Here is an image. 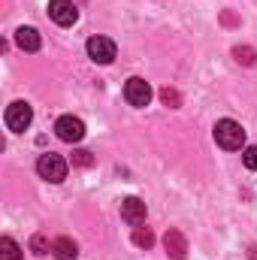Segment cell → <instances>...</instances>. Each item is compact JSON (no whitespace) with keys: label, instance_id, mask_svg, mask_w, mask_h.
Listing matches in <instances>:
<instances>
[{"label":"cell","instance_id":"obj_1","mask_svg":"<svg viewBox=\"0 0 257 260\" xmlns=\"http://www.w3.org/2000/svg\"><path fill=\"white\" fill-rule=\"evenodd\" d=\"M215 142L221 148H227V151H236V148L245 145V130H242L239 121H233V118H221L215 124Z\"/></svg>","mask_w":257,"mask_h":260},{"label":"cell","instance_id":"obj_2","mask_svg":"<svg viewBox=\"0 0 257 260\" xmlns=\"http://www.w3.org/2000/svg\"><path fill=\"white\" fill-rule=\"evenodd\" d=\"M37 173H40L46 182L58 185V182H64L67 179V160L61 157V154L46 151V154H40V160H37Z\"/></svg>","mask_w":257,"mask_h":260},{"label":"cell","instance_id":"obj_3","mask_svg":"<svg viewBox=\"0 0 257 260\" xmlns=\"http://www.w3.org/2000/svg\"><path fill=\"white\" fill-rule=\"evenodd\" d=\"M3 121H6V127L12 130V133H21V130L30 127V121H34V109H30L24 100H15V103L6 106Z\"/></svg>","mask_w":257,"mask_h":260},{"label":"cell","instance_id":"obj_4","mask_svg":"<svg viewBox=\"0 0 257 260\" xmlns=\"http://www.w3.org/2000/svg\"><path fill=\"white\" fill-rule=\"evenodd\" d=\"M115 55H118V49H115V43L109 37H91L88 40V58L94 64H112Z\"/></svg>","mask_w":257,"mask_h":260},{"label":"cell","instance_id":"obj_5","mask_svg":"<svg viewBox=\"0 0 257 260\" xmlns=\"http://www.w3.org/2000/svg\"><path fill=\"white\" fill-rule=\"evenodd\" d=\"M124 100H127L130 106H148L151 103V85L145 82V79H139V76H133L124 82Z\"/></svg>","mask_w":257,"mask_h":260},{"label":"cell","instance_id":"obj_6","mask_svg":"<svg viewBox=\"0 0 257 260\" xmlns=\"http://www.w3.org/2000/svg\"><path fill=\"white\" fill-rule=\"evenodd\" d=\"M49 18L61 27H70L79 21V9L73 0H49Z\"/></svg>","mask_w":257,"mask_h":260},{"label":"cell","instance_id":"obj_7","mask_svg":"<svg viewBox=\"0 0 257 260\" xmlns=\"http://www.w3.org/2000/svg\"><path fill=\"white\" fill-rule=\"evenodd\" d=\"M55 133H58V139H64V142H79V139L85 136V124H82V118H76V115H61V118L55 121Z\"/></svg>","mask_w":257,"mask_h":260},{"label":"cell","instance_id":"obj_8","mask_svg":"<svg viewBox=\"0 0 257 260\" xmlns=\"http://www.w3.org/2000/svg\"><path fill=\"white\" fill-rule=\"evenodd\" d=\"M121 218L127 221L130 227L145 224V203H142L139 197H127V200H121Z\"/></svg>","mask_w":257,"mask_h":260},{"label":"cell","instance_id":"obj_9","mask_svg":"<svg viewBox=\"0 0 257 260\" xmlns=\"http://www.w3.org/2000/svg\"><path fill=\"white\" fill-rule=\"evenodd\" d=\"M164 245H167V251H170V257H173V260H185V254H188V242H185L182 230H176V227H170V230H167Z\"/></svg>","mask_w":257,"mask_h":260},{"label":"cell","instance_id":"obj_10","mask_svg":"<svg viewBox=\"0 0 257 260\" xmlns=\"http://www.w3.org/2000/svg\"><path fill=\"white\" fill-rule=\"evenodd\" d=\"M15 43H18L21 52H37L40 49V34L34 27H18L15 30Z\"/></svg>","mask_w":257,"mask_h":260},{"label":"cell","instance_id":"obj_11","mask_svg":"<svg viewBox=\"0 0 257 260\" xmlns=\"http://www.w3.org/2000/svg\"><path fill=\"white\" fill-rule=\"evenodd\" d=\"M52 251H55V257H58V260H76V257H79V245H76L70 236L55 239V242H52Z\"/></svg>","mask_w":257,"mask_h":260},{"label":"cell","instance_id":"obj_12","mask_svg":"<svg viewBox=\"0 0 257 260\" xmlns=\"http://www.w3.org/2000/svg\"><path fill=\"white\" fill-rule=\"evenodd\" d=\"M0 260H21V248L15 239H9V236L0 239Z\"/></svg>","mask_w":257,"mask_h":260},{"label":"cell","instance_id":"obj_13","mask_svg":"<svg viewBox=\"0 0 257 260\" xmlns=\"http://www.w3.org/2000/svg\"><path fill=\"white\" fill-rule=\"evenodd\" d=\"M133 245L151 248V245H154V233H151L148 227H133Z\"/></svg>","mask_w":257,"mask_h":260},{"label":"cell","instance_id":"obj_14","mask_svg":"<svg viewBox=\"0 0 257 260\" xmlns=\"http://www.w3.org/2000/svg\"><path fill=\"white\" fill-rule=\"evenodd\" d=\"M233 58H236L239 64H245V67H251L257 61V55H254L251 46H236V49H233Z\"/></svg>","mask_w":257,"mask_h":260},{"label":"cell","instance_id":"obj_15","mask_svg":"<svg viewBox=\"0 0 257 260\" xmlns=\"http://www.w3.org/2000/svg\"><path fill=\"white\" fill-rule=\"evenodd\" d=\"M160 100H164L167 106H173V109H176V106H182V97H179V91H176V88H160Z\"/></svg>","mask_w":257,"mask_h":260},{"label":"cell","instance_id":"obj_16","mask_svg":"<svg viewBox=\"0 0 257 260\" xmlns=\"http://www.w3.org/2000/svg\"><path fill=\"white\" fill-rule=\"evenodd\" d=\"M30 251H34V254H46V251H49V239H46L43 233H37V236L30 239Z\"/></svg>","mask_w":257,"mask_h":260},{"label":"cell","instance_id":"obj_17","mask_svg":"<svg viewBox=\"0 0 257 260\" xmlns=\"http://www.w3.org/2000/svg\"><path fill=\"white\" fill-rule=\"evenodd\" d=\"M73 164H76V167H91V164H94V157H91V151L79 148V151H73Z\"/></svg>","mask_w":257,"mask_h":260},{"label":"cell","instance_id":"obj_18","mask_svg":"<svg viewBox=\"0 0 257 260\" xmlns=\"http://www.w3.org/2000/svg\"><path fill=\"white\" fill-rule=\"evenodd\" d=\"M242 164H245L248 170H257V145H248V148L242 151Z\"/></svg>","mask_w":257,"mask_h":260}]
</instances>
